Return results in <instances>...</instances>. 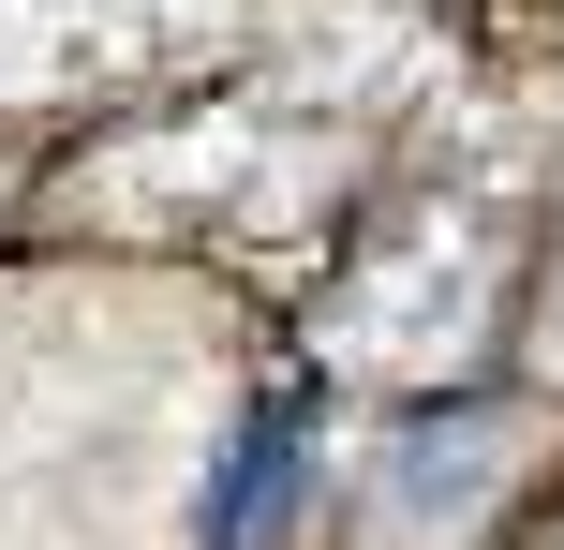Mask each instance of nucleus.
<instances>
[{"instance_id": "obj_1", "label": "nucleus", "mask_w": 564, "mask_h": 550, "mask_svg": "<svg viewBox=\"0 0 564 550\" xmlns=\"http://www.w3.org/2000/svg\"><path fill=\"white\" fill-rule=\"evenodd\" d=\"M297 476H312V387H268V402L224 432V462H208L194 536H208V550H268L282 506H297Z\"/></svg>"}, {"instance_id": "obj_2", "label": "nucleus", "mask_w": 564, "mask_h": 550, "mask_svg": "<svg viewBox=\"0 0 564 550\" xmlns=\"http://www.w3.org/2000/svg\"><path fill=\"white\" fill-rule=\"evenodd\" d=\"M490 476V417H460V446H431V417H416V446H401V506H460Z\"/></svg>"}]
</instances>
